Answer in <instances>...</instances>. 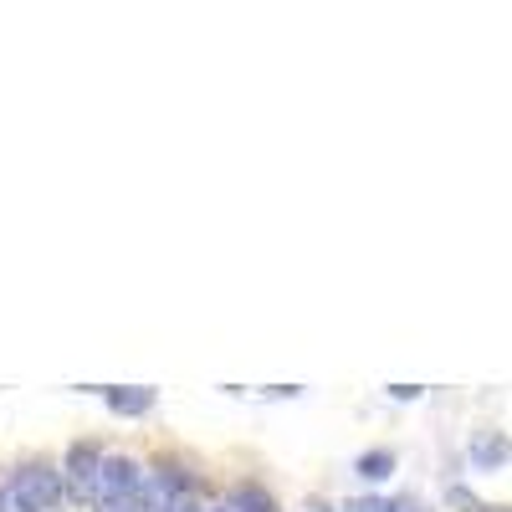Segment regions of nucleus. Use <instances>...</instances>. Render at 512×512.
<instances>
[{"instance_id": "f257e3e1", "label": "nucleus", "mask_w": 512, "mask_h": 512, "mask_svg": "<svg viewBox=\"0 0 512 512\" xmlns=\"http://www.w3.org/2000/svg\"><path fill=\"white\" fill-rule=\"evenodd\" d=\"M6 497L21 512H47L62 497V472L57 466H21V472L11 477V487H6Z\"/></svg>"}, {"instance_id": "f03ea898", "label": "nucleus", "mask_w": 512, "mask_h": 512, "mask_svg": "<svg viewBox=\"0 0 512 512\" xmlns=\"http://www.w3.org/2000/svg\"><path fill=\"white\" fill-rule=\"evenodd\" d=\"M144 487V472H139V461H128V456H108L98 466V482H93V497L108 502V497H134Z\"/></svg>"}, {"instance_id": "7ed1b4c3", "label": "nucleus", "mask_w": 512, "mask_h": 512, "mask_svg": "<svg viewBox=\"0 0 512 512\" xmlns=\"http://www.w3.org/2000/svg\"><path fill=\"white\" fill-rule=\"evenodd\" d=\"M103 400H108L113 415H149L154 410V390H149V384H134V390L113 384V390H103Z\"/></svg>"}, {"instance_id": "20e7f679", "label": "nucleus", "mask_w": 512, "mask_h": 512, "mask_svg": "<svg viewBox=\"0 0 512 512\" xmlns=\"http://www.w3.org/2000/svg\"><path fill=\"white\" fill-rule=\"evenodd\" d=\"M98 466H103V456H98L93 446H72V451H67V472H72V482H77V492H82V497L93 492Z\"/></svg>"}, {"instance_id": "39448f33", "label": "nucleus", "mask_w": 512, "mask_h": 512, "mask_svg": "<svg viewBox=\"0 0 512 512\" xmlns=\"http://www.w3.org/2000/svg\"><path fill=\"white\" fill-rule=\"evenodd\" d=\"M226 512H277V507H272V497H267L262 487H236Z\"/></svg>"}, {"instance_id": "423d86ee", "label": "nucleus", "mask_w": 512, "mask_h": 512, "mask_svg": "<svg viewBox=\"0 0 512 512\" xmlns=\"http://www.w3.org/2000/svg\"><path fill=\"white\" fill-rule=\"evenodd\" d=\"M390 472H395V456H390V451H364V456H359V477L384 482Z\"/></svg>"}, {"instance_id": "0eeeda50", "label": "nucleus", "mask_w": 512, "mask_h": 512, "mask_svg": "<svg viewBox=\"0 0 512 512\" xmlns=\"http://www.w3.org/2000/svg\"><path fill=\"white\" fill-rule=\"evenodd\" d=\"M472 461H482V466L507 461V441H502V436H477V441H472Z\"/></svg>"}, {"instance_id": "6e6552de", "label": "nucleus", "mask_w": 512, "mask_h": 512, "mask_svg": "<svg viewBox=\"0 0 512 512\" xmlns=\"http://www.w3.org/2000/svg\"><path fill=\"white\" fill-rule=\"evenodd\" d=\"M344 512H400V507H395L390 497H354Z\"/></svg>"}, {"instance_id": "1a4fd4ad", "label": "nucleus", "mask_w": 512, "mask_h": 512, "mask_svg": "<svg viewBox=\"0 0 512 512\" xmlns=\"http://www.w3.org/2000/svg\"><path fill=\"white\" fill-rule=\"evenodd\" d=\"M98 512H144V497L134 492V497H108V502H98Z\"/></svg>"}, {"instance_id": "9d476101", "label": "nucleus", "mask_w": 512, "mask_h": 512, "mask_svg": "<svg viewBox=\"0 0 512 512\" xmlns=\"http://www.w3.org/2000/svg\"><path fill=\"white\" fill-rule=\"evenodd\" d=\"M169 512H205V507H200V502H195V497H185V492H180V497H175V502H169Z\"/></svg>"}, {"instance_id": "9b49d317", "label": "nucleus", "mask_w": 512, "mask_h": 512, "mask_svg": "<svg viewBox=\"0 0 512 512\" xmlns=\"http://www.w3.org/2000/svg\"><path fill=\"white\" fill-rule=\"evenodd\" d=\"M390 395H395V400H415L420 390H415V384H390Z\"/></svg>"}, {"instance_id": "f8f14e48", "label": "nucleus", "mask_w": 512, "mask_h": 512, "mask_svg": "<svg viewBox=\"0 0 512 512\" xmlns=\"http://www.w3.org/2000/svg\"><path fill=\"white\" fill-rule=\"evenodd\" d=\"M466 512H512V507H492V502H472Z\"/></svg>"}, {"instance_id": "ddd939ff", "label": "nucleus", "mask_w": 512, "mask_h": 512, "mask_svg": "<svg viewBox=\"0 0 512 512\" xmlns=\"http://www.w3.org/2000/svg\"><path fill=\"white\" fill-rule=\"evenodd\" d=\"M6 502H11V497H6V487H0V512H6Z\"/></svg>"}, {"instance_id": "4468645a", "label": "nucleus", "mask_w": 512, "mask_h": 512, "mask_svg": "<svg viewBox=\"0 0 512 512\" xmlns=\"http://www.w3.org/2000/svg\"><path fill=\"white\" fill-rule=\"evenodd\" d=\"M221 512H226V507H221Z\"/></svg>"}]
</instances>
